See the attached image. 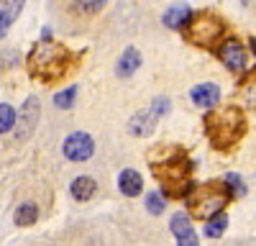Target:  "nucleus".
Returning a JSON list of instances; mask_svg holds the SVG:
<instances>
[{
	"mask_svg": "<svg viewBox=\"0 0 256 246\" xmlns=\"http://www.w3.org/2000/svg\"><path fill=\"white\" fill-rule=\"evenodd\" d=\"M205 131L216 149H230L246 134V116L236 106L210 110L205 116Z\"/></svg>",
	"mask_w": 256,
	"mask_h": 246,
	"instance_id": "nucleus-1",
	"label": "nucleus"
},
{
	"mask_svg": "<svg viewBox=\"0 0 256 246\" xmlns=\"http://www.w3.org/2000/svg\"><path fill=\"white\" fill-rule=\"evenodd\" d=\"M70 59H72V54L62 44H49V41H44V44H36V49L31 52L28 67H31L34 77L44 80V82H54L67 72Z\"/></svg>",
	"mask_w": 256,
	"mask_h": 246,
	"instance_id": "nucleus-2",
	"label": "nucleus"
},
{
	"mask_svg": "<svg viewBox=\"0 0 256 246\" xmlns=\"http://www.w3.org/2000/svg\"><path fill=\"white\" fill-rule=\"evenodd\" d=\"M154 174L156 180L164 184V190L169 195H187L192 182H190V162H184V154L180 149H174L169 156H164L159 164H154Z\"/></svg>",
	"mask_w": 256,
	"mask_h": 246,
	"instance_id": "nucleus-3",
	"label": "nucleus"
},
{
	"mask_svg": "<svg viewBox=\"0 0 256 246\" xmlns=\"http://www.w3.org/2000/svg\"><path fill=\"white\" fill-rule=\"evenodd\" d=\"M184 200L190 205V210L198 218L208 220L216 213H223L226 202L230 200V190L226 188V184H202V188H195V184H192L190 192L184 195Z\"/></svg>",
	"mask_w": 256,
	"mask_h": 246,
	"instance_id": "nucleus-4",
	"label": "nucleus"
},
{
	"mask_svg": "<svg viewBox=\"0 0 256 246\" xmlns=\"http://www.w3.org/2000/svg\"><path fill=\"white\" fill-rule=\"evenodd\" d=\"M187 38L198 46H212L223 34V20L212 13H192V18L187 20Z\"/></svg>",
	"mask_w": 256,
	"mask_h": 246,
	"instance_id": "nucleus-5",
	"label": "nucleus"
},
{
	"mask_svg": "<svg viewBox=\"0 0 256 246\" xmlns=\"http://www.w3.org/2000/svg\"><path fill=\"white\" fill-rule=\"evenodd\" d=\"M62 152L70 162H88L95 154V141L84 131H74V134H70L67 138H64Z\"/></svg>",
	"mask_w": 256,
	"mask_h": 246,
	"instance_id": "nucleus-6",
	"label": "nucleus"
},
{
	"mask_svg": "<svg viewBox=\"0 0 256 246\" xmlns=\"http://www.w3.org/2000/svg\"><path fill=\"white\" fill-rule=\"evenodd\" d=\"M38 108H41L38 100H36V98H28V100L24 102V108H20V113H16V123H13V126L18 128V134H16L18 141H26V138L34 134L36 123H38V116H41Z\"/></svg>",
	"mask_w": 256,
	"mask_h": 246,
	"instance_id": "nucleus-7",
	"label": "nucleus"
},
{
	"mask_svg": "<svg viewBox=\"0 0 256 246\" xmlns=\"http://www.w3.org/2000/svg\"><path fill=\"white\" fill-rule=\"evenodd\" d=\"M218 56H220V62H223L230 72H244V70H246V52H244V46H241L238 38L223 41L220 49H218Z\"/></svg>",
	"mask_w": 256,
	"mask_h": 246,
	"instance_id": "nucleus-8",
	"label": "nucleus"
},
{
	"mask_svg": "<svg viewBox=\"0 0 256 246\" xmlns=\"http://www.w3.org/2000/svg\"><path fill=\"white\" fill-rule=\"evenodd\" d=\"M169 226H172V234H174V238H177L180 246H198V234L192 231L187 213H174Z\"/></svg>",
	"mask_w": 256,
	"mask_h": 246,
	"instance_id": "nucleus-9",
	"label": "nucleus"
},
{
	"mask_svg": "<svg viewBox=\"0 0 256 246\" xmlns=\"http://www.w3.org/2000/svg\"><path fill=\"white\" fill-rule=\"evenodd\" d=\"M190 98L200 108H212V106H218V100H220V88L212 85V82H202V85L192 88Z\"/></svg>",
	"mask_w": 256,
	"mask_h": 246,
	"instance_id": "nucleus-10",
	"label": "nucleus"
},
{
	"mask_svg": "<svg viewBox=\"0 0 256 246\" xmlns=\"http://www.w3.org/2000/svg\"><path fill=\"white\" fill-rule=\"evenodd\" d=\"M24 6H26V0H0V38L10 31L13 20L20 16Z\"/></svg>",
	"mask_w": 256,
	"mask_h": 246,
	"instance_id": "nucleus-11",
	"label": "nucleus"
},
{
	"mask_svg": "<svg viewBox=\"0 0 256 246\" xmlns=\"http://www.w3.org/2000/svg\"><path fill=\"white\" fill-rule=\"evenodd\" d=\"M138 67H141V52H138L136 46H128V49L120 54L118 64H116V74H118V77H131Z\"/></svg>",
	"mask_w": 256,
	"mask_h": 246,
	"instance_id": "nucleus-12",
	"label": "nucleus"
},
{
	"mask_svg": "<svg viewBox=\"0 0 256 246\" xmlns=\"http://www.w3.org/2000/svg\"><path fill=\"white\" fill-rule=\"evenodd\" d=\"M192 18V10H190V6H184V3H177V6H172L166 13H164V26L166 28H174V31H180V28H184L187 26V20Z\"/></svg>",
	"mask_w": 256,
	"mask_h": 246,
	"instance_id": "nucleus-13",
	"label": "nucleus"
},
{
	"mask_svg": "<svg viewBox=\"0 0 256 246\" xmlns=\"http://www.w3.org/2000/svg\"><path fill=\"white\" fill-rule=\"evenodd\" d=\"M156 113L154 110H146V113H138L131 123H128V134L131 136H148L154 131V126H156Z\"/></svg>",
	"mask_w": 256,
	"mask_h": 246,
	"instance_id": "nucleus-14",
	"label": "nucleus"
},
{
	"mask_svg": "<svg viewBox=\"0 0 256 246\" xmlns=\"http://www.w3.org/2000/svg\"><path fill=\"white\" fill-rule=\"evenodd\" d=\"M118 188L126 198H136L144 188V182H141V174L136 170H123L120 177H118Z\"/></svg>",
	"mask_w": 256,
	"mask_h": 246,
	"instance_id": "nucleus-15",
	"label": "nucleus"
},
{
	"mask_svg": "<svg viewBox=\"0 0 256 246\" xmlns=\"http://www.w3.org/2000/svg\"><path fill=\"white\" fill-rule=\"evenodd\" d=\"M72 198L74 200H80V202H84V200H90L92 195H95V190H98V184H95V180L92 177H77L74 182H72Z\"/></svg>",
	"mask_w": 256,
	"mask_h": 246,
	"instance_id": "nucleus-16",
	"label": "nucleus"
},
{
	"mask_svg": "<svg viewBox=\"0 0 256 246\" xmlns=\"http://www.w3.org/2000/svg\"><path fill=\"white\" fill-rule=\"evenodd\" d=\"M36 218H38V208H36L34 202H24V205L16 210V216H13L16 226H34Z\"/></svg>",
	"mask_w": 256,
	"mask_h": 246,
	"instance_id": "nucleus-17",
	"label": "nucleus"
},
{
	"mask_svg": "<svg viewBox=\"0 0 256 246\" xmlns=\"http://www.w3.org/2000/svg\"><path fill=\"white\" fill-rule=\"evenodd\" d=\"M226 226H228V216H226V213H216L212 218H208V223H205V236H208V238L223 236Z\"/></svg>",
	"mask_w": 256,
	"mask_h": 246,
	"instance_id": "nucleus-18",
	"label": "nucleus"
},
{
	"mask_svg": "<svg viewBox=\"0 0 256 246\" xmlns=\"http://www.w3.org/2000/svg\"><path fill=\"white\" fill-rule=\"evenodd\" d=\"M74 98H77V88H64L62 92L54 95V106L62 108V110H70L72 102H74Z\"/></svg>",
	"mask_w": 256,
	"mask_h": 246,
	"instance_id": "nucleus-19",
	"label": "nucleus"
},
{
	"mask_svg": "<svg viewBox=\"0 0 256 246\" xmlns=\"http://www.w3.org/2000/svg\"><path fill=\"white\" fill-rule=\"evenodd\" d=\"M16 123V110L8 102H0V134H8Z\"/></svg>",
	"mask_w": 256,
	"mask_h": 246,
	"instance_id": "nucleus-20",
	"label": "nucleus"
},
{
	"mask_svg": "<svg viewBox=\"0 0 256 246\" xmlns=\"http://www.w3.org/2000/svg\"><path fill=\"white\" fill-rule=\"evenodd\" d=\"M226 188L230 190V195H246V184L238 174H226Z\"/></svg>",
	"mask_w": 256,
	"mask_h": 246,
	"instance_id": "nucleus-21",
	"label": "nucleus"
},
{
	"mask_svg": "<svg viewBox=\"0 0 256 246\" xmlns=\"http://www.w3.org/2000/svg\"><path fill=\"white\" fill-rule=\"evenodd\" d=\"M146 210L152 213V216H159V213H164V198L159 195V192H152L146 198Z\"/></svg>",
	"mask_w": 256,
	"mask_h": 246,
	"instance_id": "nucleus-22",
	"label": "nucleus"
},
{
	"mask_svg": "<svg viewBox=\"0 0 256 246\" xmlns=\"http://www.w3.org/2000/svg\"><path fill=\"white\" fill-rule=\"evenodd\" d=\"M74 6H77L82 13H98V10L105 6V0H74Z\"/></svg>",
	"mask_w": 256,
	"mask_h": 246,
	"instance_id": "nucleus-23",
	"label": "nucleus"
},
{
	"mask_svg": "<svg viewBox=\"0 0 256 246\" xmlns=\"http://www.w3.org/2000/svg\"><path fill=\"white\" fill-rule=\"evenodd\" d=\"M251 46H254V54H256V38H251Z\"/></svg>",
	"mask_w": 256,
	"mask_h": 246,
	"instance_id": "nucleus-24",
	"label": "nucleus"
}]
</instances>
